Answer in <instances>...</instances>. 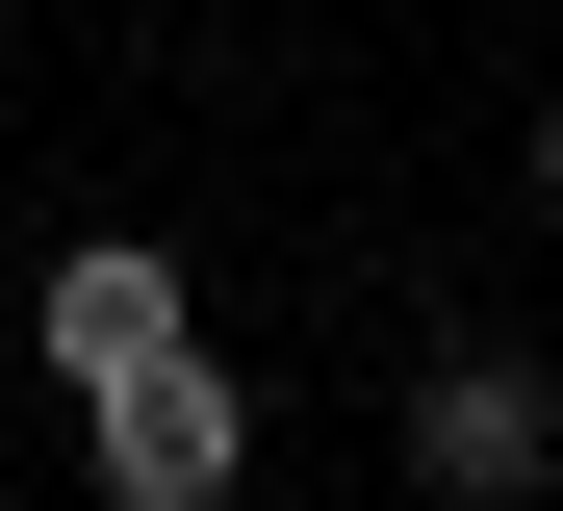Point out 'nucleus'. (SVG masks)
Returning a JSON list of instances; mask_svg holds the SVG:
<instances>
[{"label":"nucleus","instance_id":"nucleus-1","mask_svg":"<svg viewBox=\"0 0 563 511\" xmlns=\"http://www.w3.org/2000/svg\"><path fill=\"white\" fill-rule=\"evenodd\" d=\"M77 486L103 511H231L256 486V384L179 333V358H129V384H77Z\"/></svg>","mask_w":563,"mask_h":511},{"label":"nucleus","instance_id":"nucleus-3","mask_svg":"<svg viewBox=\"0 0 563 511\" xmlns=\"http://www.w3.org/2000/svg\"><path fill=\"white\" fill-rule=\"evenodd\" d=\"M26 333H52V384H129V358L206 333V307H179V256H154V231H77V256L26 281Z\"/></svg>","mask_w":563,"mask_h":511},{"label":"nucleus","instance_id":"nucleus-4","mask_svg":"<svg viewBox=\"0 0 563 511\" xmlns=\"http://www.w3.org/2000/svg\"><path fill=\"white\" fill-rule=\"evenodd\" d=\"M538 204H563V102H538Z\"/></svg>","mask_w":563,"mask_h":511},{"label":"nucleus","instance_id":"nucleus-2","mask_svg":"<svg viewBox=\"0 0 563 511\" xmlns=\"http://www.w3.org/2000/svg\"><path fill=\"white\" fill-rule=\"evenodd\" d=\"M410 486H435V511H538V486H563V384L487 358V333H435V358H410Z\"/></svg>","mask_w":563,"mask_h":511}]
</instances>
